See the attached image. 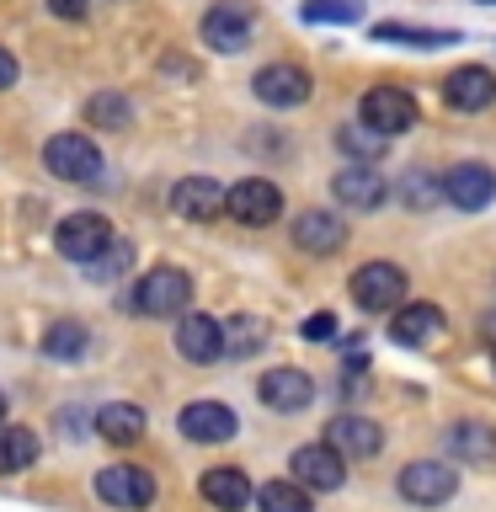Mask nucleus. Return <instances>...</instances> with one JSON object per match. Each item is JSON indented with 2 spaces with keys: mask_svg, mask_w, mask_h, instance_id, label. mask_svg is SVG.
Returning <instances> with one entry per match:
<instances>
[{
  "mask_svg": "<svg viewBox=\"0 0 496 512\" xmlns=\"http://www.w3.org/2000/svg\"><path fill=\"white\" fill-rule=\"evenodd\" d=\"M48 11H54V16H70V22H80V16L91 11V0H48Z\"/></svg>",
  "mask_w": 496,
  "mask_h": 512,
  "instance_id": "c9c22d12",
  "label": "nucleus"
},
{
  "mask_svg": "<svg viewBox=\"0 0 496 512\" xmlns=\"http://www.w3.org/2000/svg\"><path fill=\"white\" fill-rule=\"evenodd\" d=\"M171 208L192 224H208V219L230 214V192H224L219 182H208V176H187V182L171 187Z\"/></svg>",
  "mask_w": 496,
  "mask_h": 512,
  "instance_id": "f8f14e48",
  "label": "nucleus"
},
{
  "mask_svg": "<svg viewBox=\"0 0 496 512\" xmlns=\"http://www.w3.org/2000/svg\"><path fill=\"white\" fill-rule=\"evenodd\" d=\"M443 448L454 459H464V464H486L496 454V432L486 422H454L443 432Z\"/></svg>",
  "mask_w": 496,
  "mask_h": 512,
  "instance_id": "5701e85b",
  "label": "nucleus"
},
{
  "mask_svg": "<svg viewBox=\"0 0 496 512\" xmlns=\"http://www.w3.org/2000/svg\"><path fill=\"white\" fill-rule=\"evenodd\" d=\"M198 491H203V502L219 507V512H246V502L256 496L246 470H235V464H214V470H203Z\"/></svg>",
  "mask_w": 496,
  "mask_h": 512,
  "instance_id": "aec40b11",
  "label": "nucleus"
},
{
  "mask_svg": "<svg viewBox=\"0 0 496 512\" xmlns=\"http://www.w3.org/2000/svg\"><path fill=\"white\" fill-rule=\"evenodd\" d=\"M443 198H448V192H443V176H432V171H422V166L400 176V203H406V208H416V214H427V208H438Z\"/></svg>",
  "mask_w": 496,
  "mask_h": 512,
  "instance_id": "bb28decb",
  "label": "nucleus"
},
{
  "mask_svg": "<svg viewBox=\"0 0 496 512\" xmlns=\"http://www.w3.org/2000/svg\"><path fill=\"white\" fill-rule=\"evenodd\" d=\"M491 363H496V347H491Z\"/></svg>",
  "mask_w": 496,
  "mask_h": 512,
  "instance_id": "ea45409f",
  "label": "nucleus"
},
{
  "mask_svg": "<svg viewBox=\"0 0 496 512\" xmlns=\"http://www.w3.org/2000/svg\"><path fill=\"white\" fill-rule=\"evenodd\" d=\"M54 246H59V256H70V262H96L107 246H112V224L102 219V214H70L54 230Z\"/></svg>",
  "mask_w": 496,
  "mask_h": 512,
  "instance_id": "0eeeda50",
  "label": "nucleus"
},
{
  "mask_svg": "<svg viewBox=\"0 0 496 512\" xmlns=\"http://www.w3.org/2000/svg\"><path fill=\"white\" fill-rule=\"evenodd\" d=\"M256 507L262 512H315L310 486H299V480H267V486L256 491Z\"/></svg>",
  "mask_w": 496,
  "mask_h": 512,
  "instance_id": "cd10ccee",
  "label": "nucleus"
},
{
  "mask_svg": "<svg viewBox=\"0 0 496 512\" xmlns=\"http://www.w3.org/2000/svg\"><path fill=\"white\" fill-rule=\"evenodd\" d=\"M326 336H336L331 315H310V320H304V342H326Z\"/></svg>",
  "mask_w": 496,
  "mask_h": 512,
  "instance_id": "f704fd0d",
  "label": "nucleus"
},
{
  "mask_svg": "<svg viewBox=\"0 0 496 512\" xmlns=\"http://www.w3.org/2000/svg\"><path fill=\"white\" fill-rule=\"evenodd\" d=\"M406 288H411V278H406V272H400L395 262H368V267L352 272V299H358L363 310H374V315L400 310Z\"/></svg>",
  "mask_w": 496,
  "mask_h": 512,
  "instance_id": "20e7f679",
  "label": "nucleus"
},
{
  "mask_svg": "<svg viewBox=\"0 0 496 512\" xmlns=\"http://www.w3.org/2000/svg\"><path fill=\"white\" fill-rule=\"evenodd\" d=\"M480 6H496V0H480Z\"/></svg>",
  "mask_w": 496,
  "mask_h": 512,
  "instance_id": "58836bf2",
  "label": "nucleus"
},
{
  "mask_svg": "<svg viewBox=\"0 0 496 512\" xmlns=\"http://www.w3.org/2000/svg\"><path fill=\"white\" fill-rule=\"evenodd\" d=\"M187 299H192V278L182 267H150L144 278L134 283V310L139 315H182L187 310Z\"/></svg>",
  "mask_w": 496,
  "mask_h": 512,
  "instance_id": "f257e3e1",
  "label": "nucleus"
},
{
  "mask_svg": "<svg viewBox=\"0 0 496 512\" xmlns=\"http://www.w3.org/2000/svg\"><path fill=\"white\" fill-rule=\"evenodd\" d=\"M176 352H182L187 363H219L224 352V326L208 315H182V326H176Z\"/></svg>",
  "mask_w": 496,
  "mask_h": 512,
  "instance_id": "6ab92c4d",
  "label": "nucleus"
},
{
  "mask_svg": "<svg viewBox=\"0 0 496 512\" xmlns=\"http://www.w3.org/2000/svg\"><path fill=\"white\" fill-rule=\"evenodd\" d=\"M43 166L59 176V182H96L102 176V150L86 134H54L43 144Z\"/></svg>",
  "mask_w": 496,
  "mask_h": 512,
  "instance_id": "f03ea898",
  "label": "nucleus"
},
{
  "mask_svg": "<svg viewBox=\"0 0 496 512\" xmlns=\"http://www.w3.org/2000/svg\"><path fill=\"white\" fill-rule=\"evenodd\" d=\"M144 411L139 406H128V400H118V406H102L96 411V432H102L107 443H118V448H128V443H139L144 438Z\"/></svg>",
  "mask_w": 496,
  "mask_h": 512,
  "instance_id": "b1692460",
  "label": "nucleus"
},
{
  "mask_svg": "<svg viewBox=\"0 0 496 512\" xmlns=\"http://www.w3.org/2000/svg\"><path fill=\"white\" fill-rule=\"evenodd\" d=\"M102 256H107V262H91L96 278H112V272H123V267H128V246H123V240H112Z\"/></svg>",
  "mask_w": 496,
  "mask_h": 512,
  "instance_id": "72a5a7b5",
  "label": "nucleus"
},
{
  "mask_svg": "<svg viewBox=\"0 0 496 512\" xmlns=\"http://www.w3.org/2000/svg\"><path fill=\"white\" fill-rule=\"evenodd\" d=\"M32 459H38V432L32 427H0V475L32 470Z\"/></svg>",
  "mask_w": 496,
  "mask_h": 512,
  "instance_id": "393cba45",
  "label": "nucleus"
},
{
  "mask_svg": "<svg viewBox=\"0 0 496 512\" xmlns=\"http://www.w3.org/2000/svg\"><path fill=\"white\" fill-rule=\"evenodd\" d=\"M363 123L368 128H379V134H411L416 128V118H422V107H416V96L411 91H400V86H374L363 96Z\"/></svg>",
  "mask_w": 496,
  "mask_h": 512,
  "instance_id": "39448f33",
  "label": "nucleus"
},
{
  "mask_svg": "<svg viewBox=\"0 0 496 512\" xmlns=\"http://www.w3.org/2000/svg\"><path fill=\"white\" fill-rule=\"evenodd\" d=\"M256 395H262L267 411H304L315 400V379L304 374V368H272V374H262V384H256Z\"/></svg>",
  "mask_w": 496,
  "mask_h": 512,
  "instance_id": "f3484780",
  "label": "nucleus"
},
{
  "mask_svg": "<svg viewBox=\"0 0 496 512\" xmlns=\"http://www.w3.org/2000/svg\"><path fill=\"white\" fill-rule=\"evenodd\" d=\"M336 144H342V155H352V160H379L384 150H390V134H379V128H358V123H347V128H336Z\"/></svg>",
  "mask_w": 496,
  "mask_h": 512,
  "instance_id": "c85d7f7f",
  "label": "nucleus"
},
{
  "mask_svg": "<svg viewBox=\"0 0 496 512\" xmlns=\"http://www.w3.org/2000/svg\"><path fill=\"white\" fill-rule=\"evenodd\" d=\"M326 443H336L347 459H374L379 448H384V432L379 422H368V416H336V422L326 427Z\"/></svg>",
  "mask_w": 496,
  "mask_h": 512,
  "instance_id": "4be33fe9",
  "label": "nucleus"
},
{
  "mask_svg": "<svg viewBox=\"0 0 496 512\" xmlns=\"http://www.w3.org/2000/svg\"><path fill=\"white\" fill-rule=\"evenodd\" d=\"M176 427H182L187 443H224L240 432V416L224 406V400H192V406H182V416H176Z\"/></svg>",
  "mask_w": 496,
  "mask_h": 512,
  "instance_id": "9d476101",
  "label": "nucleus"
},
{
  "mask_svg": "<svg viewBox=\"0 0 496 512\" xmlns=\"http://www.w3.org/2000/svg\"><path fill=\"white\" fill-rule=\"evenodd\" d=\"M43 352L48 358H86V326H75V320H64V326H54L43 336Z\"/></svg>",
  "mask_w": 496,
  "mask_h": 512,
  "instance_id": "7c9ffc66",
  "label": "nucleus"
},
{
  "mask_svg": "<svg viewBox=\"0 0 496 512\" xmlns=\"http://www.w3.org/2000/svg\"><path fill=\"white\" fill-rule=\"evenodd\" d=\"M262 342H267V320H256V315H235L230 326H224V347H230V358H251Z\"/></svg>",
  "mask_w": 496,
  "mask_h": 512,
  "instance_id": "c756f323",
  "label": "nucleus"
},
{
  "mask_svg": "<svg viewBox=\"0 0 496 512\" xmlns=\"http://www.w3.org/2000/svg\"><path fill=\"white\" fill-rule=\"evenodd\" d=\"M443 102L454 112H486L496 102V75L486 64H459V70L443 80Z\"/></svg>",
  "mask_w": 496,
  "mask_h": 512,
  "instance_id": "ddd939ff",
  "label": "nucleus"
},
{
  "mask_svg": "<svg viewBox=\"0 0 496 512\" xmlns=\"http://www.w3.org/2000/svg\"><path fill=\"white\" fill-rule=\"evenodd\" d=\"M96 496L112 507H150L155 502V475L139 470V464H107L96 475Z\"/></svg>",
  "mask_w": 496,
  "mask_h": 512,
  "instance_id": "9b49d317",
  "label": "nucleus"
},
{
  "mask_svg": "<svg viewBox=\"0 0 496 512\" xmlns=\"http://www.w3.org/2000/svg\"><path fill=\"white\" fill-rule=\"evenodd\" d=\"M374 43H406V48H448L459 43V32H438V27H406V22H379Z\"/></svg>",
  "mask_w": 496,
  "mask_h": 512,
  "instance_id": "a878e982",
  "label": "nucleus"
},
{
  "mask_svg": "<svg viewBox=\"0 0 496 512\" xmlns=\"http://www.w3.org/2000/svg\"><path fill=\"white\" fill-rule=\"evenodd\" d=\"M0 427H6V395H0Z\"/></svg>",
  "mask_w": 496,
  "mask_h": 512,
  "instance_id": "4c0bfd02",
  "label": "nucleus"
},
{
  "mask_svg": "<svg viewBox=\"0 0 496 512\" xmlns=\"http://www.w3.org/2000/svg\"><path fill=\"white\" fill-rule=\"evenodd\" d=\"M363 0H304V22H358Z\"/></svg>",
  "mask_w": 496,
  "mask_h": 512,
  "instance_id": "473e14b6",
  "label": "nucleus"
},
{
  "mask_svg": "<svg viewBox=\"0 0 496 512\" xmlns=\"http://www.w3.org/2000/svg\"><path fill=\"white\" fill-rule=\"evenodd\" d=\"M443 326H448L443 310H438V304H422V299H416V304H400V310H390V336H395L400 347H427Z\"/></svg>",
  "mask_w": 496,
  "mask_h": 512,
  "instance_id": "412c9836",
  "label": "nucleus"
},
{
  "mask_svg": "<svg viewBox=\"0 0 496 512\" xmlns=\"http://www.w3.org/2000/svg\"><path fill=\"white\" fill-rule=\"evenodd\" d=\"M251 91L262 96L267 107H304L310 102V75H304L299 64H267V70H256Z\"/></svg>",
  "mask_w": 496,
  "mask_h": 512,
  "instance_id": "dca6fc26",
  "label": "nucleus"
},
{
  "mask_svg": "<svg viewBox=\"0 0 496 512\" xmlns=\"http://www.w3.org/2000/svg\"><path fill=\"white\" fill-rule=\"evenodd\" d=\"M331 192H336V203H342V208H358V214H374V208L390 198L384 176H379V171H368L363 160H358V166H347V171H336Z\"/></svg>",
  "mask_w": 496,
  "mask_h": 512,
  "instance_id": "a211bd4d",
  "label": "nucleus"
},
{
  "mask_svg": "<svg viewBox=\"0 0 496 512\" xmlns=\"http://www.w3.org/2000/svg\"><path fill=\"white\" fill-rule=\"evenodd\" d=\"M454 491H459V470L443 459H416L400 470V496H406L411 507H443Z\"/></svg>",
  "mask_w": 496,
  "mask_h": 512,
  "instance_id": "7ed1b4c3",
  "label": "nucleus"
},
{
  "mask_svg": "<svg viewBox=\"0 0 496 512\" xmlns=\"http://www.w3.org/2000/svg\"><path fill=\"white\" fill-rule=\"evenodd\" d=\"M443 192L454 208H464V214H480V208L496 198V176H491V166H480V160H464V166H454L443 176Z\"/></svg>",
  "mask_w": 496,
  "mask_h": 512,
  "instance_id": "2eb2a0df",
  "label": "nucleus"
},
{
  "mask_svg": "<svg viewBox=\"0 0 496 512\" xmlns=\"http://www.w3.org/2000/svg\"><path fill=\"white\" fill-rule=\"evenodd\" d=\"M203 43L214 48V54H240V48H251V6L246 0H224L203 16Z\"/></svg>",
  "mask_w": 496,
  "mask_h": 512,
  "instance_id": "1a4fd4ad",
  "label": "nucleus"
},
{
  "mask_svg": "<svg viewBox=\"0 0 496 512\" xmlns=\"http://www.w3.org/2000/svg\"><path fill=\"white\" fill-rule=\"evenodd\" d=\"M283 214V192L278 182H267V176H246V182L230 187V219H240L246 230H262Z\"/></svg>",
  "mask_w": 496,
  "mask_h": 512,
  "instance_id": "6e6552de",
  "label": "nucleus"
},
{
  "mask_svg": "<svg viewBox=\"0 0 496 512\" xmlns=\"http://www.w3.org/2000/svg\"><path fill=\"white\" fill-rule=\"evenodd\" d=\"M294 246L310 251V256H331L347 246V219L331 214V208H304L294 219Z\"/></svg>",
  "mask_w": 496,
  "mask_h": 512,
  "instance_id": "4468645a",
  "label": "nucleus"
},
{
  "mask_svg": "<svg viewBox=\"0 0 496 512\" xmlns=\"http://www.w3.org/2000/svg\"><path fill=\"white\" fill-rule=\"evenodd\" d=\"M86 118L102 123V128H128L134 112H128V102H123L118 91H107V96H91V102H86Z\"/></svg>",
  "mask_w": 496,
  "mask_h": 512,
  "instance_id": "2f4dec72",
  "label": "nucleus"
},
{
  "mask_svg": "<svg viewBox=\"0 0 496 512\" xmlns=\"http://www.w3.org/2000/svg\"><path fill=\"white\" fill-rule=\"evenodd\" d=\"M288 470H294V480L310 491H336L347 480V454L336 443H304V448H294Z\"/></svg>",
  "mask_w": 496,
  "mask_h": 512,
  "instance_id": "423d86ee",
  "label": "nucleus"
},
{
  "mask_svg": "<svg viewBox=\"0 0 496 512\" xmlns=\"http://www.w3.org/2000/svg\"><path fill=\"white\" fill-rule=\"evenodd\" d=\"M6 86H16V59L0 48V91H6Z\"/></svg>",
  "mask_w": 496,
  "mask_h": 512,
  "instance_id": "e433bc0d",
  "label": "nucleus"
}]
</instances>
